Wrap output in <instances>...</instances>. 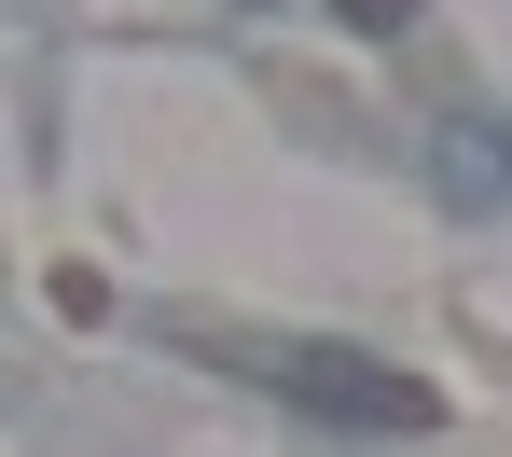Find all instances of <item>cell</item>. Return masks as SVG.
Here are the masks:
<instances>
[{"mask_svg":"<svg viewBox=\"0 0 512 457\" xmlns=\"http://www.w3.org/2000/svg\"><path fill=\"white\" fill-rule=\"evenodd\" d=\"M263 374H277L291 402L346 416V430H429V388H416V374H374V361H346V347H277Z\"/></svg>","mask_w":512,"mask_h":457,"instance_id":"obj_1","label":"cell"},{"mask_svg":"<svg viewBox=\"0 0 512 457\" xmlns=\"http://www.w3.org/2000/svg\"><path fill=\"white\" fill-rule=\"evenodd\" d=\"M402 14H416V0H346V28H402Z\"/></svg>","mask_w":512,"mask_h":457,"instance_id":"obj_2","label":"cell"}]
</instances>
